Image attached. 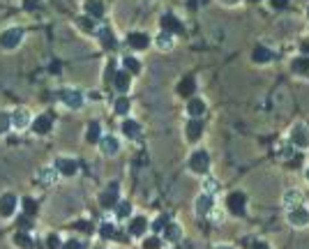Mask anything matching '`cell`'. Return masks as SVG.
Segmentation results:
<instances>
[{
	"instance_id": "cell-16",
	"label": "cell",
	"mask_w": 309,
	"mask_h": 249,
	"mask_svg": "<svg viewBox=\"0 0 309 249\" xmlns=\"http://www.w3.org/2000/svg\"><path fill=\"white\" fill-rule=\"evenodd\" d=\"M203 134V122L198 118H189L187 127H184V136L189 138V141H198Z\"/></svg>"
},
{
	"instance_id": "cell-25",
	"label": "cell",
	"mask_w": 309,
	"mask_h": 249,
	"mask_svg": "<svg viewBox=\"0 0 309 249\" xmlns=\"http://www.w3.org/2000/svg\"><path fill=\"white\" fill-rule=\"evenodd\" d=\"M146 229H148V221H146V217H141V215H136L129 221V233L132 235H143Z\"/></svg>"
},
{
	"instance_id": "cell-2",
	"label": "cell",
	"mask_w": 309,
	"mask_h": 249,
	"mask_svg": "<svg viewBox=\"0 0 309 249\" xmlns=\"http://www.w3.org/2000/svg\"><path fill=\"white\" fill-rule=\"evenodd\" d=\"M23 37H26V30H23L21 26H12V28H5L3 32H0V46H3L5 51H14L21 46Z\"/></svg>"
},
{
	"instance_id": "cell-3",
	"label": "cell",
	"mask_w": 309,
	"mask_h": 249,
	"mask_svg": "<svg viewBox=\"0 0 309 249\" xmlns=\"http://www.w3.org/2000/svg\"><path fill=\"white\" fill-rule=\"evenodd\" d=\"M32 125V113L28 106H16V109L12 111V129H16V132H26V129H30Z\"/></svg>"
},
{
	"instance_id": "cell-23",
	"label": "cell",
	"mask_w": 309,
	"mask_h": 249,
	"mask_svg": "<svg viewBox=\"0 0 309 249\" xmlns=\"http://www.w3.org/2000/svg\"><path fill=\"white\" fill-rule=\"evenodd\" d=\"M164 238L169 240V242H178L180 238H182V226L178 224V221H173V224H166V229H164Z\"/></svg>"
},
{
	"instance_id": "cell-48",
	"label": "cell",
	"mask_w": 309,
	"mask_h": 249,
	"mask_svg": "<svg viewBox=\"0 0 309 249\" xmlns=\"http://www.w3.org/2000/svg\"><path fill=\"white\" fill-rule=\"evenodd\" d=\"M307 178H309V171H307Z\"/></svg>"
},
{
	"instance_id": "cell-40",
	"label": "cell",
	"mask_w": 309,
	"mask_h": 249,
	"mask_svg": "<svg viewBox=\"0 0 309 249\" xmlns=\"http://www.w3.org/2000/svg\"><path fill=\"white\" fill-rule=\"evenodd\" d=\"M60 249H83V242L76 240V238H69V240H65V242L60 244Z\"/></svg>"
},
{
	"instance_id": "cell-32",
	"label": "cell",
	"mask_w": 309,
	"mask_h": 249,
	"mask_svg": "<svg viewBox=\"0 0 309 249\" xmlns=\"http://www.w3.org/2000/svg\"><path fill=\"white\" fill-rule=\"evenodd\" d=\"M293 72L295 74H302V76H309V58H298V60H293Z\"/></svg>"
},
{
	"instance_id": "cell-43",
	"label": "cell",
	"mask_w": 309,
	"mask_h": 249,
	"mask_svg": "<svg viewBox=\"0 0 309 249\" xmlns=\"http://www.w3.org/2000/svg\"><path fill=\"white\" fill-rule=\"evenodd\" d=\"M252 249H267V244H265V242H254Z\"/></svg>"
},
{
	"instance_id": "cell-29",
	"label": "cell",
	"mask_w": 309,
	"mask_h": 249,
	"mask_svg": "<svg viewBox=\"0 0 309 249\" xmlns=\"http://www.w3.org/2000/svg\"><path fill=\"white\" fill-rule=\"evenodd\" d=\"M12 132V111H0V136Z\"/></svg>"
},
{
	"instance_id": "cell-5",
	"label": "cell",
	"mask_w": 309,
	"mask_h": 249,
	"mask_svg": "<svg viewBox=\"0 0 309 249\" xmlns=\"http://www.w3.org/2000/svg\"><path fill=\"white\" fill-rule=\"evenodd\" d=\"M16 208H18V196H16V194H14V192H3V194H0V217H3V219L14 217Z\"/></svg>"
},
{
	"instance_id": "cell-11",
	"label": "cell",
	"mask_w": 309,
	"mask_h": 249,
	"mask_svg": "<svg viewBox=\"0 0 309 249\" xmlns=\"http://www.w3.org/2000/svg\"><path fill=\"white\" fill-rule=\"evenodd\" d=\"M212 208H215V196H210V194H201V196L196 198V203H194V212H196L198 217L210 215Z\"/></svg>"
},
{
	"instance_id": "cell-46",
	"label": "cell",
	"mask_w": 309,
	"mask_h": 249,
	"mask_svg": "<svg viewBox=\"0 0 309 249\" xmlns=\"http://www.w3.org/2000/svg\"><path fill=\"white\" fill-rule=\"evenodd\" d=\"M302 51H309V42H304V44H302Z\"/></svg>"
},
{
	"instance_id": "cell-14",
	"label": "cell",
	"mask_w": 309,
	"mask_h": 249,
	"mask_svg": "<svg viewBox=\"0 0 309 249\" xmlns=\"http://www.w3.org/2000/svg\"><path fill=\"white\" fill-rule=\"evenodd\" d=\"M99 150L104 152L106 157L118 155V152H120V141L115 136H111V134H109V136H101L99 138Z\"/></svg>"
},
{
	"instance_id": "cell-35",
	"label": "cell",
	"mask_w": 309,
	"mask_h": 249,
	"mask_svg": "<svg viewBox=\"0 0 309 249\" xmlns=\"http://www.w3.org/2000/svg\"><path fill=\"white\" fill-rule=\"evenodd\" d=\"M21 210H23V215H26V217H32V215H35V212H37L35 198H32V196H26V198H23V201H21Z\"/></svg>"
},
{
	"instance_id": "cell-36",
	"label": "cell",
	"mask_w": 309,
	"mask_h": 249,
	"mask_svg": "<svg viewBox=\"0 0 309 249\" xmlns=\"http://www.w3.org/2000/svg\"><path fill=\"white\" fill-rule=\"evenodd\" d=\"M95 35H97V39H99L104 46H111V44H113V35H111L109 28H95Z\"/></svg>"
},
{
	"instance_id": "cell-13",
	"label": "cell",
	"mask_w": 309,
	"mask_h": 249,
	"mask_svg": "<svg viewBox=\"0 0 309 249\" xmlns=\"http://www.w3.org/2000/svg\"><path fill=\"white\" fill-rule=\"evenodd\" d=\"M83 14L88 18H101L104 16V3L101 0H83Z\"/></svg>"
},
{
	"instance_id": "cell-7",
	"label": "cell",
	"mask_w": 309,
	"mask_h": 249,
	"mask_svg": "<svg viewBox=\"0 0 309 249\" xmlns=\"http://www.w3.org/2000/svg\"><path fill=\"white\" fill-rule=\"evenodd\" d=\"M35 180L42 187H53L60 180V173L55 171V166H39V169L35 171Z\"/></svg>"
},
{
	"instance_id": "cell-33",
	"label": "cell",
	"mask_w": 309,
	"mask_h": 249,
	"mask_svg": "<svg viewBox=\"0 0 309 249\" xmlns=\"http://www.w3.org/2000/svg\"><path fill=\"white\" fill-rule=\"evenodd\" d=\"M252 58H254V63H270V60H272V51H267V49H263V46H258V49H254Z\"/></svg>"
},
{
	"instance_id": "cell-44",
	"label": "cell",
	"mask_w": 309,
	"mask_h": 249,
	"mask_svg": "<svg viewBox=\"0 0 309 249\" xmlns=\"http://www.w3.org/2000/svg\"><path fill=\"white\" fill-rule=\"evenodd\" d=\"M212 219H215V221H221V212H219V210L212 212Z\"/></svg>"
},
{
	"instance_id": "cell-1",
	"label": "cell",
	"mask_w": 309,
	"mask_h": 249,
	"mask_svg": "<svg viewBox=\"0 0 309 249\" xmlns=\"http://www.w3.org/2000/svg\"><path fill=\"white\" fill-rule=\"evenodd\" d=\"M58 99L63 101L65 106H67L69 111H78L83 104H86V95H83L78 88H74V86H67V88H60V92H58Z\"/></svg>"
},
{
	"instance_id": "cell-12",
	"label": "cell",
	"mask_w": 309,
	"mask_h": 249,
	"mask_svg": "<svg viewBox=\"0 0 309 249\" xmlns=\"http://www.w3.org/2000/svg\"><path fill=\"white\" fill-rule=\"evenodd\" d=\"M226 205H229V210L233 212V215H242L244 205H247V196H244L242 192H233L226 198Z\"/></svg>"
},
{
	"instance_id": "cell-4",
	"label": "cell",
	"mask_w": 309,
	"mask_h": 249,
	"mask_svg": "<svg viewBox=\"0 0 309 249\" xmlns=\"http://www.w3.org/2000/svg\"><path fill=\"white\" fill-rule=\"evenodd\" d=\"M189 169L194 171V173H208V169H210V155H208L205 150H194L192 155H189Z\"/></svg>"
},
{
	"instance_id": "cell-20",
	"label": "cell",
	"mask_w": 309,
	"mask_h": 249,
	"mask_svg": "<svg viewBox=\"0 0 309 249\" xmlns=\"http://www.w3.org/2000/svg\"><path fill=\"white\" fill-rule=\"evenodd\" d=\"M205 113V101L201 97H189L187 101V115L189 118H198V115Z\"/></svg>"
},
{
	"instance_id": "cell-28",
	"label": "cell",
	"mask_w": 309,
	"mask_h": 249,
	"mask_svg": "<svg viewBox=\"0 0 309 249\" xmlns=\"http://www.w3.org/2000/svg\"><path fill=\"white\" fill-rule=\"evenodd\" d=\"M113 210H115V217H118V219H127V217H132V203H129V201H118Z\"/></svg>"
},
{
	"instance_id": "cell-24",
	"label": "cell",
	"mask_w": 309,
	"mask_h": 249,
	"mask_svg": "<svg viewBox=\"0 0 309 249\" xmlns=\"http://www.w3.org/2000/svg\"><path fill=\"white\" fill-rule=\"evenodd\" d=\"M155 44L159 46L161 51H169V49H173V44H175V35H171V32H166V30H161L159 35H157V39H155Z\"/></svg>"
},
{
	"instance_id": "cell-41",
	"label": "cell",
	"mask_w": 309,
	"mask_h": 249,
	"mask_svg": "<svg viewBox=\"0 0 309 249\" xmlns=\"http://www.w3.org/2000/svg\"><path fill=\"white\" fill-rule=\"evenodd\" d=\"M143 247H146V249H159L161 242H159V238H157V235H150V238L143 242Z\"/></svg>"
},
{
	"instance_id": "cell-18",
	"label": "cell",
	"mask_w": 309,
	"mask_h": 249,
	"mask_svg": "<svg viewBox=\"0 0 309 249\" xmlns=\"http://www.w3.org/2000/svg\"><path fill=\"white\" fill-rule=\"evenodd\" d=\"M161 28H164L166 32H171V35L182 32V23H180V18L173 16V14H164V16H161Z\"/></svg>"
},
{
	"instance_id": "cell-6",
	"label": "cell",
	"mask_w": 309,
	"mask_h": 249,
	"mask_svg": "<svg viewBox=\"0 0 309 249\" xmlns=\"http://www.w3.org/2000/svg\"><path fill=\"white\" fill-rule=\"evenodd\" d=\"M53 166L63 178H74V175L78 173V161L74 159V157H55Z\"/></svg>"
},
{
	"instance_id": "cell-37",
	"label": "cell",
	"mask_w": 309,
	"mask_h": 249,
	"mask_svg": "<svg viewBox=\"0 0 309 249\" xmlns=\"http://www.w3.org/2000/svg\"><path fill=\"white\" fill-rule=\"evenodd\" d=\"M217 192H219V182H217L212 175L203 180V194H210V196H215Z\"/></svg>"
},
{
	"instance_id": "cell-15",
	"label": "cell",
	"mask_w": 309,
	"mask_h": 249,
	"mask_svg": "<svg viewBox=\"0 0 309 249\" xmlns=\"http://www.w3.org/2000/svg\"><path fill=\"white\" fill-rule=\"evenodd\" d=\"M289 221H291V226H307L309 224V212L304 210L302 205L300 208H293V210L289 212Z\"/></svg>"
},
{
	"instance_id": "cell-45",
	"label": "cell",
	"mask_w": 309,
	"mask_h": 249,
	"mask_svg": "<svg viewBox=\"0 0 309 249\" xmlns=\"http://www.w3.org/2000/svg\"><path fill=\"white\" fill-rule=\"evenodd\" d=\"M221 3H224V5H235L238 0H221Z\"/></svg>"
},
{
	"instance_id": "cell-31",
	"label": "cell",
	"mask_w": 309,
	"mask_h": 249,
	"mask_svg": "<svg viewBox=\"0 0 309 249\" xmlns=\"http://www.w3.org/2000/svg\"><path fill=\"white\" fill-rule=\"evenodd\" d=\"M194 86H196V83H194V78H192V76H184L182 81H180V86H178V92H180L182 97H192Z\"/></svg>"
},
{
	"instance_id": "cell-22",
	"label": "cell",
	"mask_w": 309,
	"mask_h": 249,
	"mask_svg": "<svg viewBox=\"0 0 309 249\" xmlns=\"http://www.w3.org/2000/svg\"><path fill=\"white\" fill-rule=\"evenodd\" d=\"M127 42H129V46H132V49H136V51H143V49H148V46H150V37H148L146 32H132Z\"/></svg>"
},
{
	"instance_id": "cell-30",
	"label": "cell",
	"mask_w": 309,
	"mask_h": 249,
	"mask_svg": "<svg viewBox=\"0 0 309 249\" xmlns=\"http://www.w3.org/2000/svg\"><path fill=\"white\" fill-rule=\"evenodd\" d=\"M122 67L127 74H138L141 72V60H136L134 55H127V58L122 60Z\"/></svg>"
},
{
	"instance_id": "cell-42",
	"label": "cell",
	"mask_w": 309,
	"mask_h": 249,
	"mask_svg": "<svg viewBox=\"0 0 309 249\" xmlns=\"http://www.w3.org/2000/svg\"><path fill=\"white\" fill-rule=\"evenodd\" d=\"M272 5H275V7H286L289 0H272Z\"/></svg>"
},
{
	"instance_id": "cell-9",
	"label": "cell",
	"mask_w": 309,
	"mask_h": 249,
	"mask_svg": "<svg viewBox=\"0 0 309 249\" xmlns=\"http://www.w3.org/2000/svg\"><path fill=\"white\" fill-rule=\"evenodd\" d=\"M291 146L302 148V150L309 148V127L307 125H295V127L291 129Z\"/></svg>"
},
{
	"instance_id": "cell-39",
	"label": "cell",
	"mask_w": 309,
	"mask_h": 249,
	"mask_svg": "<svg viewBox=\"0 0 309 249\" xmlns=\"http://www.w3.org/2000/svg\"><path fill=\"white\" fill-rule=\"evenodd\" d=\"M166 224H169V219H166V215H161V217H157L155 221H152V233H159V231H164L166 229Z\"/></svg>"
},
{
	"instance_id": "cell-26",
	"label": "cell",
	"mask_w": 309,
	"mask_h": 249,
	"mask_svg": "<svg viewBox=\"0 0 309 249\" xmlns=\"http://www.w3.org/2000/svg\"><path fill=\"white\" fill-rule=\"evenodd\" d=\"M122 134H125L127 138L141 136V125H138L136 120H125V122H122Z\"/></svg>"
},
{
	"instance_id": "cell-8",
	"label": "cell",
	"mask_w": 309,
	"mask_h": 249,
	"mask_svg": "<svg viewBox=\"0 0 309 249\" xmlns=\"http://www.w3.org/2000/svg\"><path fill=\"white\" fill-rule=\"evenodd\" d=\"M53 129V120H51L49 113H39L32 118V125H30V132L37 134V136H46V134Z\"/></svg>"
},
{
	"instance_id": "cell-38",
	"label": "cell",
	"mask_w": 309,
	"mask_h": 249,
	"mask_svg": "<svg viewBox=\"0 0 309 249\" xmlns=\"http://www.w3.org/2000/svg\"><path fill=\"white\" fill-rule=\"evenodd\" d=\"M99 235H101V238H113L115 226L111 224V221H101V224H99Z\"/></svg>"
},
{
	"instance_id": "cell-34",
	"label": "cell",
	"mask_w": 309,
	"mask_h": 249,
	"mask_svg": "<svg viewBox=\"0 0 309 249\" xmlns=\"http://www.w3.org/2000/svg\"><path fill=\"white\" fill-rule=\"evenodd\" d=\"M113 109H115V113H118V115H127V113H129V109H132V104H129V99H127V97H122V95H120L118 99H115Z\"/></svg>"
},
{
	"instance_id": "cell-47",
	"label": "cell",
	"mask_w": 309,
	"mask_h": 249,
	"mask_svg": "<svg viewBox=\"0 0 309 249\" xmlns=\"http://www.w3.org/2000/svg\"><path fill=\"white\" fill-rule=\"evenodd\" d=\"M215 249H231L229 244H219V247H215Z\"/></svg>"
},
{
	"instance_id": "cell-19",
	"label": "cell",
	"mask_w": 309,
	"mask_h": 249,
	"mask_svg": "<svg viewBox=\"0 0 309 249\" xmlns=\"http://www.w3.org/2000/svg\"><path fill=\"white\" fill-rule=\"evenodd\" d=\"M129 86H132V81H129V74L127 72H115L113 74V88L118 95H125V92H129Z\"/></svg>"
},
{
	"instance_id": "cell-10",
	"label": "cell",
	"mask_w": 309,
	"mask_h": 249,
	"mask_svg": "<svg viewBox=\"0 0 309 249\" xmlns=\"http://www.w3.org/2000/svg\"><path fill=\"white\" fill-rule=\"evenodd\" d=\"M118 201H120V187H118V182L109 184V187L99 194L101 208H115V203H118Z\"/></svg>"
},
{
	"instance_id": "cell-21",
	"label": "cell",
	"mask_w": 309,
	"mask_h": 249,
	"mask_svg": "<svg viewBox=\"0 0 309 249\" xmlns=\"http://www.w3.org/2000/svg\"><path fill=\"white\" fill-rule=\"evenodd\" d=\"M304 201L302 192H298V189H289V192H284V205L289 208V210H293V208H300Z\"/></svg>"
},
{
	"instance_id": "cell-27",
	"label": "cell",
	"mask_w": 309,
	"mask_h": 249,
	"mask_svg": "<svg viewBox=\"0 0 309 249\" xmlns=\"http://www.w3.org/2000/svg\"><path fill=\"white\" fill-rule=\"evenodd\" d=\"M99 138H101V125L90 122L88 125V132H86V141L88 143H99Z\"/></svg>"
},
{
	"instance_id": "cell-17",
	"label": "cell",
	"mask_w": 309,
	"mask_h": 249,
	"mask_svg": "<svg viewBox=\"0 0 309 249\" xmlns=\"http://www.w3.org/2000/svg\"><path fill=\"white\" fill-rule=\"evenodd\" d=\"M12 242L16 249H35V240H32L30 233H23V231H16L12 235Z\"/></svg>"
}]
</instances>
